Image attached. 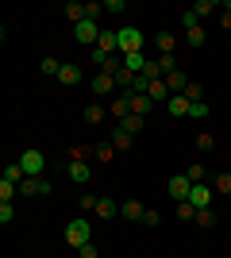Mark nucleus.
<instances>
[{
	"label": "nucleus",
	"mask_w": 231,
	"mask_h": 258,
	"mask_svg": "<svg viewBox=\"0 0 231 258\" xmlns=\"http://www.w3.org/2000/svg\"><path fill=\"white\" fill-rule=\"evenodd\" d=\"M62 239H66V247H69V250L89 247V243H93V224H89L85 216H81V220H69L66 231H62Z\"/></svg>",
	"instance_id": "obj_1"
},
{
	"label": "nucleus",
	"mask_w": 231,
	"mask_h": 258,
	"mask_svg": "<svg viewBox=\"0 0 231 258\" xmlns=\"http://www.w3.org/2000/svg\"><path fill=\"white\" fill-rule=\"evenodd\" d=\"M116 43H120V54H143V31L139 27H120Z\"/></svg>",
	"instance_id": "obj_2"
},
{
	"label": "nucleus",
	"mask_w": 231,
	"mask_h": 258,
	"mask_svg": "<svg viewBox=\"0 0 231 258\" xmlns=\"http://www.w3.org/2000/svg\"><path fill=\"white\" fill-rule=\"evenodd\" d=\"M20 166H23V173H27V177H43V170H46V158H43V151L27 147V151L20 154Z\"/></svg>",
	"instance_id": "obj_3"
},
{
	"label": "nucleus",
	"mask_w": 231,
	"mask_h": 258,
	"mask_svg": "<svg viewBox=\"0 0 231 258\" xmlns=\"http://www.w3.org/2000/svg\"><path fill=\"white\" fill-rule=\"evenodd\" d=\"M181 23H185V39H189V46H204V27H200V20L193 16V8L181 12Z\"/></svg>",
	"instance_id": "obj_4"
},
{
	"label": "nucleus",
	"mask_w": 231,
	"mask_h": 258,
	"mask_svg": "<svg viewBox=\"0 0 231 258\" xmlns=\"http://www.w3.org/2000/svg\"><path fill=\"white\" fill-rule=\"evenodd\" d=\"M166 193L181 205V201H189V193H193V181H189L185 173H174V177H170V185H166Z\"/></svg>",
	"instance_id": "obj_5"
},
{
	"label": "nucleus",
	"mask_w": 231,
	"mask_h": 258,
	"mask_svg": "<svg viewBox=\"0 0 231 258\" xmlns=\"http://www.w3.org/2000/svg\"><path fill=\"white\" fill-rule=\"evenodd\" d=\"M212 201H216V189H212V185H204V181L193 185V193H189V205L193 208H212Z\"/></svg>",
	"instance_id": "obj_6"
},
{
	"label": "nucleus",
	"mask_w": 231,
	"mask_h": 258,
	"mask_svg": "<svg viewBox=\"0 0 231 258\" xmlns=\"http://www.w3.org/2000/svg\"><path fill=\"white\" fill-rule=\"evenodd\" d=\"M100 31H104V27H100L97 20H81V23L73 27V39H77V43H97Z\"/></svg>",
	"instance_id": "obj_7"
},
{
	"label": "nucleus",
	"mask_w": 231,
	"mask_h": 258,
	"mask_svg": "<svg viewBox=\"0 0 231 258\" xmlns=\"http://www.w3.org/2000/svg\"><path fill=\"white\" fill-rule=\"evenodd\" d=\"M20 193L23 197H46V193H50V181H46V177H23Z\"/></svg>",
	"instance_id": "obj_8"
},
{
	"label": "nucleus",
	"mask_w": 231,
	"mask_h": 258,
	"mask_svg": "<svg viewBox=\"0 0 231 258\" xmlns=\"http://www.w3.org/2000/svg\"><path fill=\"white\" fill-rule=\"evenodd\" d=\"M146 97H150L154 104H170L174 93H170V85H166V77H162V81H150V85H146Z\"/></svg>",
	"instance_id": "obj_9"
},
{
	"label": "nucleus",
	"mask_w": 231,
	"mask_h": 258,
	"mask_svg": "<svg viewBox=\"0 0 231 258\" xmlns=\"http://www.w3.org/2000/svg\"><path fill=\"white\" fill-rule=\"evenodd\" d=\"M89 177H93V173H89V162L85 158L69 162V181H73V185H89Z\"/></svg>",
	"instance_id": "obj_10"
},
{
	"label": "nucleus",
	"mask_w": 231,
	"mask_h": 258,
	"mask_svg": "<svg viewBox=\"0 0 231 258\" xmlns=\"http://www.w3.org/2000/svg\"><path fill=\"white\" fill-rule=\"evenodd\" d=\"M146 66H150V62H146V54H123V70H127V74L139 77V74H146Z\"/></svg>",
	"instance_id": "obj_11"
},
{
	"label": "nucleus",
	"mask_w": 231,
	"mask_h": 258,
	"mask_svg": "<svg viewBox=\"0 0 231 258\" xmlns=\"http://www.w3.org/2000/svg\"><path fill=\"white\" fill-rule=\"evenodd\" d=\"M112 89H116V77L112 74H97L93 77V93H97V97H108Z\"/></svg>",
	"instance_id": "obj_12"
},
{
	"label": "nucleus",
	"mask_w": 231,
	"mask_h": 258,
	"mask_svg": "<svg viewBox=\"0 0 231 258\" xmlns=\"http://www.w3.org/2000/svg\"><path fill=\"white\" fill-rule=\"evenodd\" d=\"M93 212H97L100 220H112V216H120V205H116L112 197H100V201H97V208H93Z\"/></svg>",
	"instance_id": "obj_13"
},
{
	"label": "nucleus",
	"mask_w": 231,
	"mask_h": 258,
	"mask_svg": "<svg viewBox=\"0 0 231 258\" xmlns=\"http://www.w3.org/2000/svg\"><path fill=\"white\" fill-rule=\"evenodd\" d=\"M127 100H131V116H146V112L154 108V100L146 97V93H139V97H131V93H127Z\"/></svg>",
	"instance_id": "obj_14"
},
{
	"label": "nucleus",
	"mask_w": 231,
	"mask_h": 258,
	"mask_svg": "<svg viewBox=\"0 0 231 258\" xmlns=\"http://www.w3.org/2000/svg\"><path fill=\"white\" fill-rule=\"evenodd\" d=\"M166 85H170V93H174V97H177V93H185L189 77L181 74V70H174V74H166Z\"/></svg>",
	"instance_id": "obj_15"
},
{
	"label": "nucleus",
	"mask_w": 231,
	"mask_h": 258,
	"mask_svg": "<svg viewBox=\"0 0 231 258\" xmlns=\"http://www.w3.org/2000/svg\"><path fill=\"white\" fill-rule=\"evenodd\" d=\"M58 81H62V85H77V81H81V70H77L73 62H62V74H58Z\"/></svg>",
	"instance_id": "obj_16"
},
{
	"label": "nucleus",
	"mask_w": 231,
	"mask_h": 258,
	"mask_svg": "<svg viewBox=\"0 0 231 258\" xmlns=\"http://www.w3.org/2000/svg\"><path fill=\"white\" fill-rule=\"evenodd\" d=\"M143 212H146V208L139 205V201H123V205H120V216H123V220H143Z\"/></svg>",
	"instance_id": "obj_17"
},
{
	"label": "nucleus",
	"mask_w": 231,
	"mask_h": 258,
	"mask_svg": "<svg viewBox=\"0 0 231 258\" xmlns=\"http://www.w3.org/2000/svg\"><path fill=\"white\" fill-rule=\"evenodd\" d=\"M166 108H170V116H177V119H181V116H189V108H193V104H189V100L181 97V93H177V97H170V104H166Z\"/></svg>",
	"instance_id": "obj_18"
},
{
	"label": "nucleus",
	"mask_w": 231,
	"mask_h": 258,
	"mask_svg": "<svg viewBox=\"0 0 231 258\" xmlns=\"http://www.w3.org/2000/svg\"><path fill=\"white\" fill-rule=\"evenodd\" d=\"M120 127L127 131V135H139V131L146 127V119L143 116H127V119H120Z\"/></svg>",
	"instance_id": "obj_19"
},
{
	"label": "nucleus",
	"mask_w": 231,
	"mask_h": 258,
	"mask_svg": "<svg viewBox=\"0 0 231 258\" xmlns=\"http://www.w3.org/2000/svg\"><path fill=\"white\" fill-rule=\"evenodd\" d=\"M131 139H135V135H127L123 127L112 131V147H116V151H127V147H131Z\"/></svg>",
	"instance_id": "obj_20"
},
{
	"label": "nucleus",
	"mask_w": 231,
	"mask_h": 258,
	"mask_svg": "<svg viewBox=\"0 0 231 258\" xmlns=\"http://www.w3.org/2000/svg\"><path fill=\"white\" fill-rule=\"evenodd\" d=\"M112 116H120V119H127V116H131V100H127V97H120V100H112Z\"/></svg>",
	"instance_id": "obj_21"
},
{
	"label": "nucleus",
	"mask_w": 231,
	"mask_h": 258,
	"mask_svg": "<svg viewBox=\"0 0 231 258\" xmlns=\"http://www.w3.org/2000/svg\"><path fill=\"white\" fill-rule=\"evenodd\" d=\"M212 12H216V0H197V4H193V16H197V20H204Z\"/></svg>",
	"instance_id": "obj_22"
},
{
	"label": "nucleus",
	"mask_w": 231,
	"mask_h": 258,
	"mask_svg": "<svg viewBox=\"0 0 231 258\" xmlns=\"http://www.w3.org/2000/svg\"><path fill=\"white\" fill-rule=\"evenodd\" d=\"M212 189H216L220 197H231V173H220V177L212 181Z\"/></svg>",
	"instance_id": "obj_23"
},
{
	"label": "nucleus",
	"mask_w": 231,
	"mask_h": 258,
	"mask_svg": "<svg viewBox=\"0 0 231 258\" xmlns=\"http://www.w3.org/2000/svg\"><path fill=\"white\" fill-rule=\"evenodd\" d=\"M23 177H27V173H23V166H20V162H16V166H8V170H4V181H12V185H20Z\"/></svg>",
	"instance_id": "obj_24"
},
{
	"label": "nucleus",
	"mask_w": 231,
	"mask_h": 258,
	"mask_svg": "<svg viewBox=\"0 0 231 258\" xmlns=\"http://www.w3.org/2000/svg\"><path fill=\"white\" fill-rule=\"evenodd\" d=\"M181 97H185V100H189V104H197V100H200V97H204V89H200V85H197V81H189V85H185V93H181Z\"/></svg>",
	"instance_id": "obj_25"
},
{
	"label": "nucleus",
	"mask_w": 231,
	"mask_h": 258,
	"mask_svg": "<svg viewBox=\"0 0 231 258\" xmlns=\"http://www.w3.org/2000/svg\"><path fill=\"white\" fill-rule=\"evenodd\" d=\"M66 16H69V23L77 27V23L85 20V4H66Z\"/></svg>",
	"instance_id": "obj_26"
},
{
	"label": "nucleus",
	"mask_w": 231,
	"mask_h": 258,
	"mask_svg": "<svg viewBox=\"0 0 231 258\" xmlns=\"http://www.w3.org/2000/svg\"><path fill=\"white\" fill-rule=\"evenodd\" d=\"M193 224H200V227H212V224H216V212H212V208H197V220H193Z\"/></svg>",
	"instance_id": "obj_27"
},
{
	"label": "nucleus",
	"mask_w": 231,
	"mask_h": 258,
	"mask_svg": "<svg viewBox=\"0 0 231 258\" xmlns=\"http://www.w3.org/2000/svg\"><path fill=\"white\" fill-rule=\"evenodd\" d=\"M212 147H216V139H212V131H200V135H197V151H204V154H208Z\"/></svg>",
	"instance_id": "obj_28"
},
{
	"label": "nucleus",
	"mask_w": 231,
	"mask_h": 258,
	"mask_svg": "<svg viewBox=\"0 0 231 258\" xmlns=\"http://www.w3.org/2000/svg\"><path fill=\"white\" fill-rule=\"evenodd\" d=\"M177 220H185V224H189V220H197V208L189 205V201H181V205H177Z\"/></svg>",
	"instance_id": "obj_29"
},
{
	"label": "nucleus",
	"mask_w": 231,
	"mask_h": 258,
	"mask_svg": "<svg viewBox=\"0 0 231 258\" xmlns=\"http://www.w3.org/2000/svg\"><path fill=\"white\" fill-rule=\"evenodd\" d=\"M39 70H43V74H50V77H58V74H62V62H58V58H43V66H39Z\"/></svg>",
	"instance_id": "obj_30"
},
{
	"label": "nucleus",
	"mask_w": 231,
	"mask_h": 258,
	"mask_svg": "<svg viewBox=\"0 0 231 258\" xmlns=\"http://www.w3.org/2000/svg\"><path fill=\"white\" fill-rule=\"evenodd\" d=\"M174 46H177V39H174V35H158V50H162V54H174Z\"/></svg>",
	"instance_id": "obj_31"
},
{
	"label": "nucleus",
	"mask_w": 231,
	"mask_h": 258,
	"mask_svg": "<svg viewBox=\"0 0 231 258\" xmlns=\"http://www.w3.org/2000/svg\"><path fill=\"white\" fill-rule=\"evenodd\" d=\"M100 119H104V108H100V104H89L85 108V123H100Z\"/></svg>",
	"instance_id": "obj_32"
},
{
	"label": "nucleus",
	"mask_w": 231,
	"mask_h": 258,
	"mask_svg": "<svg viewBox=\"0 0 231 258\" xmlns=\"http://www.w3.org/2000/svg\"><path fill=\"white\" fill-rule=\"evenodd\" d=\"M16 193H20V185H12V181H4V177H0V201H12Z\"/></svg>",
	"instance_id": "obj_33"
},
{
	"label": "nucleus",
	"mask_w": 231,
	"mask_h": 258,
	"mask_svg": "<svg viewBox=\"0 0 231 258\" xmlns=\"http://www.w3.org/2000/svg\"><path fill=\"white\" fill-rule=\"evenodd\" d=\"M16 220V208H12V201H0V224H12Z\"/></svg>",
	"instance_id": "obj_34"
},
{
	"label": "nucleus",
	"mask_w": 231,
	"mask_h": 258,
	"mask_svg": "<svg viewBox=\"0 0 231 258\" xmlns=\"http://www.w3.org/2000/svg\"><path fill=\"white\" fill-rule=\"evenodd\" d=\"M158 66H162V74H174V70H177L174 54H158Z\"/></svg>",
	"instance_id": "obj_35"
},
{
	"label": "nucleus",
	"mask_w": 231,
	"mask_h": 258,
	"mask_svg": "<svg viewBox=\"0 0 231 258\" xmlns=\"http://www.w3.org/2000/svg\"><path fill=\"white\" fill-rule=\"evenodd\" d=\"M100 12H104V4H97V0H93V4H85V20H97V23H100Z\"/></svg>",
	"instance_id": "obj_36"
},
{
	"label": "nucleus",
	"mask_w": 231,
	"mask_h": 258,
	"mask_svg": "<svg viewBox=\"0 0 231 258\" xmlns=\"http://www.w3.org/2000/svg\"><path fill=\"white\" fill-rule=\"evenodd\" d=\"M189 116H193V119H204V116H208V104H204V100H197V104L189 108Z\"/></svg>",
	"instance_id": "obj_37"
},
{
	"label": "nucleus",
	"mask_w": 231,
	"mask_h": 258,
	"mask_svg": "<svg viewBox=\"0 0 231 258\" xmlns=\"http://www.w3.org/2000/svg\"><path fill=\"white\" fill-rule=\"evenodd\" d=\"M185 177H189L193 185H197V181H204V166H189V170H185Z\"/></svg>",
	"instance_id": "obj_38"
},
{
	"label": "nucleus",
	"mask_w": 231,
	"mask_h": 258,
	"mask_svg": "<svg viewBox=\"0 0 231 258\" xmlns=\"http://www.w3.org/2000/svg\"><path fill=\"white\" fill-rule=\"evenodd\" d=\"M112 154H116V147H112V143H100V147H97V158H100V162H108Z\"/></svg>",
	"instance_id": "obj_39"
},
{
	"label": "nucleus",
	"mask_w": 231,
	"mask_h": 258,
	"mask_svg": "<svg viewBox=\"0 0 231 258\" xmlns=\"http://www.w3.org/2000/svg\"><path fill=\"white\" fill-rule=\"evenodd\" d=\"M131 81H135V74H127V70L116 74V85H120V89H131Z\"/></svg>",
	"instance_id": "obj_40"
},
{
	"label": "nucleus",
	"mask_w": 231,
	"mask_h": 258,
	"mask_svg": "<svg viewBox=\"0 0 231 258\" xmlns=\"http://www.w3.org/2000/svg\"><path fill=\"white\" fill-rule=\"evenodd\" d=\"M77 254H81V258H97V247L89 243V247H81V250H77Z\"/></svg>",
	"instance_id": "obj_41"
},
{
	"label": "nucleus",
	"mask_w": 231,
	"mask_h": 258,
	"mask_svg": "<svg viewBox=\"0 0 231 258\" xmlns=\"http://www.w3.org/2000/svg\"><path fill=\"white\" fill-rule=\"evenodd\" d=\"M220 27H223V31H231V12H223V16H220Z\"/></svg>",
	"instance_id": "obj_42"
}]
</instances>
